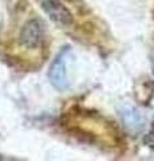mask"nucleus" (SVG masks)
Segmentation results:
<instances>
[{
    "instance_id": "obj_4",
    "label": "nucleus",
    "mask_w": 154,
    "mask_h": 161,
    "mask_svg": "<svg viewBox=\"0 0 154 161\" xmlns=\"http://www.w3.org/2000/svg\"><path fill=\"white\" fill-rule=\"evenodd\" d=\"M122 118L125 121L126 126L131 130H140L143 125V118L141 113L135 109H126L122 113Z\"/></svg>"
},
{
    "instance_id": "obj_5",
    "label": "nucleus",
    "mask_w": 154,
    "mask_h": 161,
    "mask_svg": "<svg viewBox=\"0 0 154 161\" xmlns=\"http://www.w3.org/2000/svg\"><path fill=\"white\" fill-rule=\"evenodd\" d=\"M145 144L147 145L149 148H153L154 149V122L151 125V129L149 130V133L146 134V137H145Z\"/></svg>"
},
{
    "instance_id": "obj_2",
    "label": "nucleus",
    "mask_w": 154,
    "mask_h": 161,
    "mask_svg": "<svg viewBox=\"0 0 154 161\" xmlns=\"http://www.w3.org/2000/svg\"><path fill=\"white\" fill-rule=\"evenodd\" d=\"M44 39V24L39 19H31L24 24L20 35H19V42L26 48H36L40 46Z\"/></svg>"
},
{
    "instance_id": "obj_3",
    "label": "nucleus",
    "mask_w": 154,
    "mask_h": 161,
    "mask_svg": "<svg viewBox=\"0 0 154 161\" xmlns=\"http://www.w3.org/2000/svg\"><path fill=\"white\" fill-rule=\"evenodd\" d=\"M43 11L47 14V16L56 23L58 26L68 27L74 23V18L71 11L64 4H62L58 0H43L42 2Z\"/></svg>"
},
{
    "instance_id": "obj_1",
    "label": "nucleus",
    "mask_w": 154,
    "mask_h": 161,
    "mask_svg": "<svg viewBox=\"0 0 154 161\" xmlns=\"http://www.w3.org/2000/svg\"><path fill=\"white\" fill-rule=\"evenodd\" d=\"M70 47H63L52 60L48 70L50 82L56 90H66L68 87L67 79V59L70 57Z\"/></svg>"
}]
</instances>
